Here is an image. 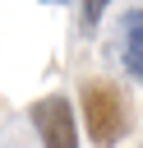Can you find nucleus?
Wrapping results in <instances>:
<instances>
[{
	"label": "nucleus",
	"mask_w": 143,
	"mask_h": 148,
	"mask_svg": "<svg viewBox=\"0 0 143 148\" xmlns=\"http://www.w3.org/2000/svg\"><path fill=\"white\" fill-rule=\"evenodd\" d=\"M83 120H88V134L97 143H120L125 130H129V102L115 83L106 79H88L83 83Z\"/></svg>",
	"instance_id": "f257e3e1"
},
{
	"label": "nucleus",
	"mask_w": 143,
	"mask_h": 148,
	"mask_svg": "<svg viewBox=\"0 0 143 148\" xmlns=\"http://www.w3.org/2000/svg\"><path fill=\"white\" fill-rule=\"evenodd\" d=\"M32 125L42 134L46 148H74L78 143V130H74V111L65 97H42L32 102Z\"/></svg>",
	"instance_id": "f03ea898"
},
{
	"label": "nucleus",
	"mask_w": 143,
	"mask_h": 148,
	"mask_svg": "<svg viewBox=\"0 0 143 148\" xmlns=\"http://www.w3.org/2000/svg\"><path fill=\"white\" fill-rule=\"evenodd\" d=\"M120 65L134 83H143V9H129L120 23Z\"/></svg>",
	"instance_id": "7ed1b4c3"
},
{
	"label": "nucleus",
	"mask_w": 143,
	"mask_h": 148,
	"mask_svg": "<svg viewBox=\"0 0 143 148\" xmlns=\"http://www.w3.org/2000/svg\"><path fill=\"white\" fill-rule=\"evenodd\" d=\"M106 5H111V0H83V28H88V32H92V28L101 23V14H106Z\"/></svg>",
	"instance_id": "20e7f679"
},
{
	"label": "nucleus",
	"mask_w": 143,
	"mask_h": 148,
	"mask_svg": "<svg viewBox=\"0 0 143 148\" xmlns=\"http://www.w3.org/2000/svg\"><path fill=\"white\" fill-rule=\"evenodd\" d=\"M42 5H65V0H42Z\"/></svg>",
	"instance_id": "39448f33"
}]
</instances>
